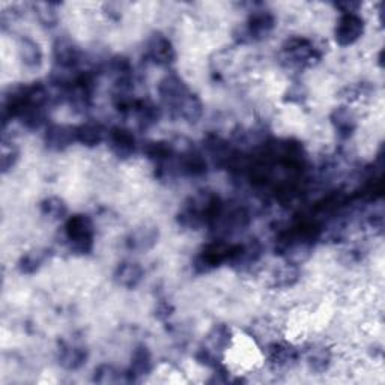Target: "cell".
<instances>
[{
  "label": "cell",
  "instance_id": "20",
  "mask_svg": "<svg viewBox=\"0 0 385 385\" xmlns=\"http://www.w3.org/2000/svg\"><path fill=\"white\" fill-rule=\"evenodd\" d=\"M331 122L340 139L351 137L356 128V121H355L354 113L346 106H341L331 113Z\"/></svg>",
  "mask_w": 385,
  "mask_h": 385
},
{
  "label": "cell",
  "instance_id": "1",
  "mask_svg": "<svg viewBox=\"0 0 385 385\" xmlns=\"http://www.w3.org/2000/svg\"><path fill=\"white\" fill-rule=\"evenodd\" d=\"M223 202L217 194L211 191H199L185 202L178 216V223L189 229H199L205 224H212L220 216Z\"/></svg>",
  "mask_w": 385,
  "mask_h": 385
},
{
  "label": "cell",
  "instance_id": "4",
  "mask_svg": "<svg viewBox=\"0 0 385 385\" xmlns=\"http://www.w3.org/2000/svg\"><path fill=\"white\" fill-rule=\"evenodd\" d=\"M159 94L163 106L169 109L174 116H178L181 107L193 92L189 89V86L181 77L170 74L160 81Z\"/></svg>",
  "mask_w": 385,
  "mask_h": 385
},
{
  "label": "cell",
  "instance_id": "28",
  "mask_svg": "<svg viewBox=\"0 0 385 385\" xmlns=\"http://www.w3.org/2000/svg\"><path fill=\"white\" fill-rule=\"evenodd\" d=\"M20 159V151L14 144H6L4 141L2 145V172L8 174L9 170L17 164Z\"/></svg>",
  "mask_w": 385,
  "mask_h": 385
},
{
  "label": "cell",
  "instance_id": "27",
  "mask_svg": "<svg viewBox=\"0 0 385 385\" xmlns=\"http://www.w3.org/2000/svg\"><path fill=\"white\" fill-rule=\"evenodd\" d=\"M46 261V254L42 251H31L24 254L19 261V271L21 274H34Z\"/></svg>",
  "mask_w": 385,
  "mask_h": 385
},
{
  "label": "cell",
  "instance_id": "5",
  "mask_svg": "<svg viewBox=\"0 0 385 385\" xmlns=\"http://www.w3.org/2000/svg\"><path fill=\"white\" fill-rule=\"evenodd\" d=\"M283 54L286 56V61L292 66H310L319 61L321 53L315 47V44L307 38L303 36H292L284 41Z\"/></svg>",
  "mask_w": 385,
  "mask_h": 385
},
{
  "label": "cell",
  "instance_id": "11",
  "mask_svg": "<svg viewBox=\"0 0 385 385\" xmlns=\"http://www.w3.org/2000/svg\"><path fill=\"white\" fill-rule=\"evenodd\" d=\"M274 27H276V17L273 12L254 11L249 17L244 32L250 41H256V39H262L266 35H269L274 31Z\"/></svg>",
  "mask_w": 385,
  "mask_h": 385
},
{
  "label": "cell",
  "instance_id": "15",
  "mask_svg": "<svg viewBox=\"0 0 385 385\" xmlns=\"http://www.w3.org/2000/svg\"><path fill=\"white\" fill-rule=\"evenodd\" d=\"M88 360V349L76 345V344H65L59 349V363L66 370H77L86 364Z\"/></svg>",
  "mask_w": 385,
  "mask_h": 385
},
{
  "label": "cell",
  "instance_id": "10",
  "mask_svg": "<svg viewBox=\"0 0 385 385\" xmlns=\"http://www.w3.org/2000/svg\"><path fill=\"white\" fill-rule=\"evenodd\" d=\"M159 227L152 224H144L128 235L126 247L137 253H146L155 247L156 242H159Z\"/></svg>",
  "mask_w": 385,
  "mask_h": 385
},
{
  "label": "cell",
  "instance_id": "29",
  "mask_svg": "<svg viewBox=\"0 0 385 385\" xmlns=\"http://www.w3.org/2000/svg\"><path fill=\"white\" fill-rule=\"evenodd\" d=\"M35 8L38 9V20L44 26H54L58 21V12L53 9L51 4H39Z\"/></svg>",
  "mask_w": 385,
  "mask_h": 385
},
{
  "label": "cell",
  "instance_id": "16",
  "mask_svg": "<svg viewBox=\"0 0 385 385\" xmlns=\"http://www.w3.org/2000/svg\"><path fill=\"white\" fill-rule=\"evenodd\" d=\"M152 354L148 346L145 345H139L133 355H131V366L130 370H128V375H130L131 381H136L140 376L149 375L152 372Z\"/></svg>",
  "mask_w": 385,
  "mask_h": 385
},
{
  "label": "cell",
  "instance_id": "21",
  "mask_svg": "<svg viewBox=\"0 0 385 385\" xmlns=\"http://www.w3.org/2000/svg\"><path fill=\"white\" fill-rule=\"evenodd\" d=\"M41 214L49 220H62L66 217L68 206L64 199L58 196H50L41 202Z\"/></svg>",
  "mask_w": 385,
  "mask_h": 385
},
{
  "label": "cell",
  "instance_id": "24",
  "mask_svg": "<svg viewBox=\"0 0 385 385\" xmlns=\"http://www.w3.org/2000/svg\"><path fill=\"white\" fill-rule=\"evenodd\" d=\"M144 152L149 160L155 163L167 161L174 156V148L167 141H149L144 146Z\"/></svg>",
  "mask_w": 385,
  "mask_h": 385
},
{
  "label": "cell",
  "instance_id": "25",
  "mask_svg": "<svg viewBox=\"0 0 385 385\" xmlns=\"http://www.w3.org/2000/svg\"><path fill=\"white\" fill-rule=\"evenodd\" d=\"M307 363L313 372L322 374V372H325L328 366H330V363H331V354L326 348L318 346L309 352Z\"/></svg>",
  "mask_w": 385,
  "mask_h": 385
},
{
  "label": "cell",
  "instance_id": "8",
  "mask_svg": "<svg viewBox=\"0 0 385 385\" xmlns=\"http://www.w3.org/2000/svg\"><path fill=\"white\" fill-rule=\"evenodd\" d=\"M46 145L49 149L61 152L77 144V126L66 124H53L47 128Z\"/></svg>",
  "mask_w": 385,
  "mask_h": 385
},
{
  "label": "cell",
  "instance_id": "12",
  "mask_svg": "<svg viewBox=\"0 0 385 385\" xmlns=\"http://www.w3.org/2000/svg\"><path fill=\"white\" fill-rule=\"evenodd\" d=\"M53 59L59 69H73L80 62V50L73 41L62 38L53 47Z\"/></svg>",
  "mask_w": 385,
  "mask_h": 385
},
{
  "label": "cell",
  "instance_id": "13",
  "mask_svg": "<svg viewBox=\"0 0 385 385\" xmlns=\"http://www.w3.org/2000/svg\"><path fill=\"white\" fill-rule=\"evenodd\" d=\"M145 277V269L139 262L126 261L118 265L113 279H115L116 284L126 289H134L139 286L140 281Z\"/></svg>",
  "mask_w": 385,
  "mask_h": 385
},
{
  "label": "cell",
  "instance_id": "18",
  "mask_svg": "<svg viewBox=\"0 0 385 385\" xmlns=\"http://www.w3.org/2000/svg\"><path fill=\"white\" fill-rule=\"evenodd\" d=\"M104 139H106L104 126L96 121L84 122L77 126V144H81L83 146L88 148L98 146Z\"/></svg>",
  "mask_w": 385,
  "mask_h": 385
},
{
  "label": "cell",
  "instance_id": "23",
  "mask_svg": "<svg viewBox=\"0 0 385 385\" xmlns=\"http://www.w3.org/2000/svg\"><path fill=\"white\" fill-rule=\"evenodd\" d=\"M94 381L98 384H119V382H131L130 375L122 374L116 367L110 364H103L95 369Z\"/></svg>",
  "mask_w": 385,
  "mask_h": 385
},
{
  "label": "cell",
  "instance_id": "17",
  "mask_svg": "<svg viewBox=\"0 0 385 385\" xmlns=\"http://www.w3.org/2000/svg\"><path fill=\"white\" fill-rule=\"evenodd\" d=\"M19 58L21 61V64L29 68V69H36L41 66L42 64V50L39 47V44L36 41H34L32 38H21L19 41Z\"/></svg>",
  "mask_w": 385,
  "mask_h": 385
},
{
  "label": "cell",
  "instance_id": "14",
  "mask_svg": "<svg viewBox=\"0 0 385 385\" xmlns=\"http://www.w3.org/2000/svg\"><path fill=\"white\" fill-rule=\"evenodd\" d=\"M206 167H208L206 160L201 152L189 149L179 155L178 169H179V172L185 176H191V178L202 176L206 174Z\"/></svg>",
  "mask_w": 385,
  "mask_h": 385
},
{
  "label": "cell",
  "instance_id": "2",
  "mask_svg": "<svg viewBox=\"0 0 385 385\" xmlns=\"http://www.w3.org/2000/svg\"><path fill=\"white\" fill-rule=\"evenodd\" d=\"M65 238L71 251L76 254H89L94 249L95 229L91 217L76 214L65 223Z\"/></svg>",
  "mask_w": 385,
  "mask_h": 385
},
{
  "label": "cell",
  "instance_id": "6",
  "mask_svg": "<svg viewBox=\"0 0 385 385\" xmlns=\"http://www.w3.org/2000/svg\"><path fill=\"white\" fill-rule=\"evenodd\" d=\"M364 34V20L356 12H341L334 27V39L340 47H351Z\"/></svg>",
  "mask_w": 385,
  "mask_h": 385
},
{
  "label": "cell",
  "instance_id": "19",
  "mask_svg": "<svg viewBox=\"0 0 385 385\" xmlns=\"http://www.w3.org/2000/svg\"><path fill=\"white\" fill-rule=\"evenodd\" d=\"M206 341H208V348L206 349L209 352H212L214 355L224 352L226 349H229V346L232 344L231 328L227 325H224V324L214 325L212 330L206 336Z\"/></svg>",
  "mask_w": 385,
  "mask_h": 385
},
{
  "label": "cell",
  "instance_id": "7",
  "mask_svg": "<svg viewBox=\"0 0 385 385\" xmlns=\"http://www.w3.org/2000/svg\"><path fill=\"white\" fill-rule=\"evenodd\" d=\"M145 56L154 65L159 66H167L172 65L176 59V51L167 36H164L160 32L152 34L146 41Z\"/></svg>",
  "mask_w": 385,
  "mask_h": 385
},
{
  "label": "cell",
  "instance_id": "9",
  "mask_svg": "<svg viewBox=\"0 0 385 385\" xmlns=\"http://www.w3.org/2000/svg\"><path fill=\"white\" fill-rule=\"evenodd\" d=\"M109 148L121 160H126L136 152V137L124 126H113L107 133Z\"/></svg>",
  "mask_w": 385,
  "mask_h": 385
},
{
  "label": "cell",
  "instance_id": "22",
  "mask_svg": "<svg viewBox=\"0 0 385 385\" xmlns=\"http://www.w3.org/2000/svg\"><path fill=\"white\" fill-rule=\"evenodd\" d=\"M134 110L137 113V122H139L140 128H144V130H148V128L154 126L161 118L160 107H156L151 103L137 101Z\"/></svg>",
  "mask_w": 385,
  "mask_h": 385
},
{
  "label": "cell",
  "instance_id": "30",
  "mask_svg": "<svg viewBox=\"0 0 385 385\" xmlns=\"http://www.w3.org/2000/svg\"><path fill=\"white\" fill-rule=\"evenodd\" d=\"M156 311H159V318H167L170 316V311H172V307H170L169 304H160L159 309H156Z\"/></svg>",
  "mask_w": 385,
  "mask_h": 385
},
{
  "label": "cell",
  "instance_id": "3",
  "mask_svg": "<svg viewBox=\"0 0 385 385\" xmlns=\"http://www.w3.org/2000/svg\"><path fill=\"white\" fill-rule=\"evenodd\" d=\"M238 250V244H229L223 239L206 244L193 261V268L197 274H206L219 268L221 264H232Z\"/></svg>",
  "mask_w": 385,
  "mask_h": 385
},
{
  "label": "cell",
  "instance_id": "26",
  "mask_svg": "<svg viewBox=\"0 0 385 385\" xmlns=\"http://www.w3.org/2000/svg\"><path fill=\"white\" fill-rule=\"evenodd\" d=\"M298 280H299V271L296 265L292 264L279 268L274 276V284L279 288H292Z\"/></svg>",
  "mask_w": 385,
  "mask_h": 385
}]
</instances>
